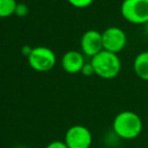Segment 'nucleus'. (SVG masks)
<instances>
[{
  "mask_svg": "<svg viewBox=\"0 0 148 148\" xmlns=\"http://www.w3.org/2000/svg\"><path fill=\"white\" fill-rule=\"evenodd\" d=\"M143 123L140 116L132 111H122L113 120V131L120 138L132 140L141 134Z\"/></svg>",
  "mask_w": 148,
  "mask_h": 148,
  "instance_id": "1",
  "label": "nucleus"
},
{
  "mask_svg": "<svg viewBox=\"0 0 148 148\" xmlns=\"http://www.w3.org/2000/svg\"><path fill=\"white\" fill-rule=\"evenodd\" d=\"M91 64L95 74L107 80L117 77L121 70V62L118 56L105 49L92 58Z\"/></svg>",
  "mask_w": 148,
  "mask_h": 148,
  "instance_id": "2",
  "label": "nucleus"
},
{
  "mask_svg": "<svg viewBox=\"0 0 148 148\" xmlns=\"http://www.w3.org/2000/svg\"><path fill=\"white\" fill-rule=\"evenodd\" d=\"M121 13L132 23H147L148 0H124L121 5Z\"/></svg>",
  "mask_w": 148,
  "mask_h": 148,
  "instance_id": "3",
  "label": "nucleus"
},
{
  "mask_svg": "<svg viewBox=\"0 0 148 148\" xmlns=\"http://www.w3.org/2000/svg\"><path fill=\"white\" fill-rule=\"evenodd\" d=\"M28 64L37 72H47L56 64V55L51 49L45 47H37L32 49L27 57Z\"/></svg>",
  "mask_w": 148,
  "mask_h": 148,
  "instance_id": "4",
  "label": "nucleus"
},
{
  "mask_svg": "<svg viewBox=\"0 0 148 148\" xmlns=\"http://www.w3.org/2000/svg\"><path fill=\"white\" fill-rule=\"evenodd\" d=\"M93 137L87 127L83 125H74L68 129L64 136V142L69 148H90Z\"/></svg>",
  "mask_w": 148,
  "mask_h": 148,
  "instance_id": "5",
  "label": "nucleus"
},
{
  "mask_svg": "<svg viewBox=\"0 0 148 148\" xmlns=\"http://www.w3.org/2000/svg\"><path fill=\"white\" fill-rule=\"evenodd\" d=\"M102 37H103V49L114 53L122 51L127 41L124 31L115 26L107 28L102 33Z\"/></svg>",
  "mask_w": 148,
  "mask_h": 148,
  "instance_id": "6",
  "label": "nucleus"
},
{
  "mask_svg": "<svg viewBox=\"0 0 148 148\" xmlns=\"http://www.w3.org/2000/svg\"><path fill=\"white\" fill-rule=\"evenodd\" d=\"M81 47L85 55L95 57L103 51V37L102 33L97 30H88L83 34L81 39Z\"/></svg>",
  "mask_w": 148,
  "mask_h": 148,
  "instance_id": "7",
  "label": "nucleus"
},
{
  "mask_svg": "<svg viewBox=\"0 0 148 148\" xmlns=\"http://www.w3.org/2000/svg\"><path fill=\"white\" fill-rule=\"evenodd\" d=\"M85 64L84 57L81 53L76 51H70L64 55L62 59V69L69 74H77L82 72Z\"/></svg>",
  "mask_w": 148,
  "mask_h": 148,
  "instance_id": "8",
  "label": "nucleus"
},
{
  "mask_svg": "<svg viewBox=\"0 0 148 148\" xmlns=\"http://www.w3.org/2000/svg\"><path fill=\"white\" fill-rule=\"evenodd\" d=\"M134 71L140 79L148 81V51L139 53L134 60Z\"/></svg>",
  "mask_w": 148,
  "mask_h": 148,
  "instance_id": "9",
  "label": "nucleus"
},
{
  "mask_svg": "<svg viewBox=\"0 0 148 148\" xmlns=\"http://www.w3.org/2000/svg\"><path fill=\"white\" fill-rule=\"evenodd\" d=\"M15 0H0V17H8L15 12L16 8Z\"/></svg>",
  "mask_w": 148,
  "mask_h": 148,
  "instance_id": "10",
  "label": "nucleus"
},
{
  "mask_svg": "<svg viewBox=\"0 0 148 148\" xmlns=\"http://www.w3.org/2000/svg\"><path fill=\"white\" fill-rule=\"evenodd\" d=\"M27 13H28V7L26 6V4L17 3L14 14H16V15L19 16V17H23V16H25Z\"/></svg>",
  "mask_w": 148,
  "mask_h": 148,
  "instance_id": "11",
  "label": "nucleus"
},
{
  "mask_svg": "<svg viewBox=\"0 0 148 148\" xmlns=\"http://www.w3.org/2000/svg\"><path fill=\"white\" fill-rule=\"evenodd\" d=\"M73 6L78 8H84L89 6L93 2V0H68Z\"/></svg>",
  "mask_w": 148,
  "mask_h": 148,
  "instance_id": "12",
  "label": "nucleus"
},
{
  "mask_svg": "<svg viewBox=\"0 0 148 148\" xmlns=\"http://www.w3.org/2000/svg\"><path fill=\"white\" fill-rule=\"evenodd\" d=\"M82 73H83V75H85V76H87V77H90L95 74V70H94L91 62L84 64V66H83V69H82Z\"/></svg>",
  "mask_w": 148,
  "mask_h": 148,
  "instance_id": "13",
  "label": "nucleus"
},
{
  "mask_svg": "<svg viewBox=\"0 0 148 148\" xmlns=\"http://www.w3.org/2000/svg\"><path fill=\"white\" fill-rule=\"evenodd\" d=\"M45 148H69V147H68V145L66 144L64 141L57 140V141H53V142H51Z\"/></svg>",
  "mask_w": 148,
  "mask_h": 148,
  "instance_id": "14",
  "label": "nucleus"
},
{
  "mask_svg": "<svg viewBox=\"0 0 148 148\" xmlns=\"http://www.w3.org/2000/svg\"><path fill=\"white\" fill-rule=\"evenodd\" d=\"M31 51H32V49H30V47H28V45H25V47H22V53H23V55L27 56V57L30 55Z\"/></svg>",
  "mask_w": 148,
  "mask_h": 148,
  "instance_id": "15",
  "label": "nucleus"
},
{
  "mask_svg": "<svg viewBox=\"0 0 148 148\" xmlns=\"http://www.w3.org/2000/svg\"><path fill=\"white\" fill-rule=\"evenodd\" d=\"M146 31H147V33H148V22H147V25H146Z\"/></svg>",
  "mask_w": 148,
  "mask_h": 148,
  "instance_id": "16",
  "label": "nucleus"
},
{
  "mask_svg": "<svg viewBox=\"0 0 148 148\" xmlns=\"http://www.w3.org/2000/svg\"><path fill=\"white\" fill-rule=\"evenodd\" d=\"M16 148H26V147H24V146H18V147H16Z\"/></svg>",
  "mask_w": 148,
  "mask_h": 148,
  "instance_id": "17",
  "label": "nucleus"
}]
</instances>
